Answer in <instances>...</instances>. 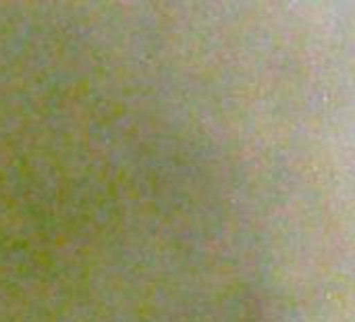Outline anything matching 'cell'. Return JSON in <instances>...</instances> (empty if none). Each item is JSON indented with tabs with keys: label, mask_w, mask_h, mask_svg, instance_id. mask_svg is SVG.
<instances>
[]
</instances>
